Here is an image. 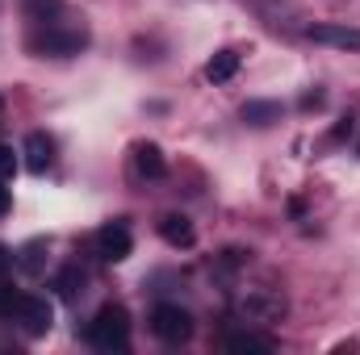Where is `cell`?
I'll use <instances>...</instances> for the list:
<instances>
[{
    "label": "cell",
    "mask_w": 360,
    "mask_h": 355,
    "mask_svg": "<svg viewBox=\"0 0 360 355\" xmlns=\"http://www.w3.org/2000/svg\"><path fill=\"white\" fill-rule=\"evenodd\" d=\"M13 172H17V155H13V147L0 142V180H13Z\"/></svg>",
    "instance_id": "ac0fdd59"
},
{
    "label": "cell",
    "mask_w": 360,
    "mask_h": 355,
    "mask_svg": "<svg viewBox=\"0 0 360 355\" xmlns=\"http://www.w3.org/2000/svg\"><path fill=\"white\" fill-rule=\"evenodd\" d=\"M218 264L226 267V272H235V267H248V264H252V251H243V247H226Z\"/></svg>",
    "instance_id": "e0dca14e"
},
{
    "label": "cell",
    "mask_w": 360,
    "mask_h": 355,
    "mask_svg": "<svg viewBox=\"0 0 360 355\" xmlns=\"http://www.w3.org/2000/svg\"><path fill=\"white\" fill-rule=\"evenodd\" d=\"M89 343L96 351H126L130 347V314L122 305H101L89 322Z\"/></svg>",
    "instance_id": "6da1fadb"
},
{
    "label": "cell",
    "mask_w": 360,
    "mask_h": 355,
    "mask_svg": "<svg viewBox=\"0 0 360 355\" xmlns=\"http://www.w3.org/2000/svg\"><path fill=\"white\" fill-rule=\"evenodd\" d=\"M25 13H30V21L42 29V25H55V21H63V0H30L25 4Z\"/></svg>",
    "instance_id": "4fadbf2b"
},
{
    "label": "cell",
    "mask_w": 360,
    "mask_h": 355,
    "mask_svg": "<svg viewBox=\"0 0 360 355\" xmlns=\"http://www.w3.org/2000/svg\"><path fill=\"white\" fill-rule=\"evenodd\" d=\"M130 247H134V239H130L126 222H109V226L96 230V255H101L105 264H122V260L130 255Z\"/></svg>",
    "instance_id": "5b68a950"
},
{
    "label": "cell",
    "mask_w": 360,
    "mask_h": 355,
    "mask_svg": "<svg viewBox=\"0 0 360 355\" xmlns=\"http://www.w3.org/2000/svg\"><path fill=\"white\" fill-rule=\"evenodd\" d=\"M285 314V297L269 293V288H252L248 297H239V318L248 322H276Z\"/></svg>",
    "instance_id": "277c9868"
},
{
    "label": "cell",
    "mask_w": 360,
    "mask_h": 355,
    "mask_svg": "<svg viewBox=\"0 0 360 355\" xmlns=\"http://www.w3.org/2000/svg\"><path fill=\"white\" fill-rule=\"evenodd\" d=\"M235 72H239V55H235V51H218V55L205 63V80H210V84H226Z\"/></svg>",
    "instance_id": "7c38bea8"
},
{
    "label": "cell",
    "mask_w": 360,
    "mask_h": 355,
    "mask_svg": "<svg viewBox=\"0 0 360 355\" xmlns=\"http://www.w3.org/2000/svg\"><path fill=\"white\" fill-rule=\"evenodd\" d=\"M0 213H8V192L0 188Z\"/></svg>",
    "instance_id": "7402d4cb"
},
{
    "label": "cell",
    "mask_w": 360,
    "mask_h": 355,
    "mask_svg": "<svg viewBox=\"0 0 360 355\" xmlns=\"http://www.w3.org/2000/svg\"><path fill=\"white\" fill-rule=\"evenodd\" d=\"M281 117V105L276 100H248L243 105V121L248 126H272Z\"/></svg>",
    "instance_id": "5bb4252c"
},
{
    "label": "cell",
    "mask_w": 360,
    "mask_h": 355,
    "mask_svg": "<svg viewBox=\"0 0 360 355\" xmlns=\"http://www.w3.org/2000/svg\"><path fill=\"white\" fill-rule=\"evenodd\" d=\"M348 134H352V117H344V121H340V126H335V134H331V138H335V142H340V138H348Z\"/></svg>",
    "instance_id": "44dd1931"
},
{
    "label": "cell",
    "mask_w": 360,
    "mask_h": 355,
    "mask_svg": "<svg viewBox=\"0 0 360 355\" xmlns=\"http://www.w3.org/2000/svg\"><path fill=\"white\" fill-rule=\"evenodd\" d=\"M226 351H272V339L239 330V335H226Z\"/></svg>",
    "instance_id": "2e32d148"
},
{
    "label": "cell",
    "mask_w": 360,
    "mask_h": 355,
    "mask_svg": "<svg viewBox=\"0 0 360 355\" xmlns=\"http://www.w3.org/2000/svg\"><path fill=\"white\" fill-rule=\"evenodd\" d=\"M319 105H323V92H306L302 96V109H319Z\"/></svg>",
    "instance_id": "ffe728a7"
},
{
    "label": "cell",
    "mask_w": 360,
    "mask_h": 355,
    "mask_svg": "<svg viewBox=\"0 0 360 355\" xmlns=\"http://www.w3.org/2000/svg\"><path fill=\"white\" fill-rule=\"evenodd\" d=\"M306 38H310V42H323V46H335V51H360V29L356 25H340V21L310 25Z\"/></svg>",
    "instance_id": "52a82bcc"
},
{
    "label": "cell",
    "mask_w": 360,
    "mask_h": 355,
    "mask_svg": "<svg viewBox=\"0 0 360 355\" xmlns=\"http://www.w3.org/2000/svg\"><path fill=\"white\" fill-rule=\"evenodd\" d=\"M13 264H17V255L0 243V284H8V276H13Z\"/></svg>",
    "instance_id": "d6986e66"
},
{
    "label": "cell",
    "mask_w": 360,
    "mask_h": 355,
    "mask_svg": "<svg viewBox=\"0 0 360 355\" xmlns=\"http://www.w3.org/2000/svg\"><path fill=\"white\" fill-rule=\"evenodd\" d=\"M160 239L168 247H193L197 243V230H193V222L184 213H168V217H160Z\"/></svg>",
    "instance_id": "ba28073f"
},
{
    "label": "cell",
    "mask_w": 360,
    "mask_h": 355,
    "mask_svg": "<svg viewBox=\"0 0 360 355\" xmlns=\"http://www.w3.org/2000/svg\"><path fill=\"white\" fill-rule=\"evenodd\" d=\"M17 267H21L25 276H42V272H46V243H42V239H30V243L17 251Z\"/></svg>",
    "instance_id": "8fae6325"
},
{
    "label": "cell",
    "mask_w": 360,
    "mask_h": 355,
    "mask_svg": "<svg viewBox=\"0 0 360 355\" xmlns=\"http://www.w3.org/2000/svg\"><path fill=\"white\" fill-rule=\"evenodd\" d=\"M13 322H21V330L38 339V335H46V330H51L55 309H51V301H46V297H21V305H17Z\"/></svg>",
    "instance_id": "8992f818"
},
{
    "label": "cell",
    "mask_w": 360,
    "mask_h": 355,
    "mask_svg": "<svg viewBox=\"0 0 360 355\" xmlns=\"http://www.w3.org/2000/svg\"><path fill=\"white\" fill-rule=\"evenodd\" d=\"M51 163H55V142H51L46 134H30V138H25V168H30L34 176H42Z\"/></svg>",
    "instance_id": "9c48e42d"
},
{
    "label": "cell",
    "mask_w": 360,
    "mask_h": 355,
    "mask_svg": "<svg viewBox=\"0 0 360 355\" xmlns=\"http://www.w3.org/2000/svg\"><path fill=\"white\" fill-rule=\"evenodd\" d=\"M151 330H155L164 343H188V339H193V318H188V309H180V305H155V309H151Z\"/></svg>",
    "instance_id": "3957f363"
},
{
    "label": "cell",
    "mask_w": 360,
    "mask_h": 355,
    "mask_svg": "<svg viewBox=\"0 0 360 355\" xmlns=\"http://www.w3.org/2000/svg\"><path fill=\"white\" fill-rule=\"evenodd\" d=\"M84 46H89V34H84V25H63V21H55V25H42V29L30 38V51H34V55H55V59L80 55Z\"/></svg>",
    "instance_id": "7a4b0ae2"
},
{
    "label": "cell",
    "mask_w": 360,
    "mask_h": 355,
    "mask_svg": "<svg viewBox=\"0 0 360 355\" xmlns=\"http://www.w3.org/2000/svg\"><path fill=\"white\" fill-rule=\"evenodd\" d=\"M134 168H139V176H147V180H160V176H168V163H164V151H160L155 142H139V147H134Z\"/></svg>",
    "instance_id": "30bf717a"
},
{
    "label": "cell",
    "mask_w": 360,
    "mask_h": 355,
    "mask_svg": "<svg viewBox=\"0 0 360 355\" xmlns=\"http://www.w3.org/2000/svg\"><path fill=\"white\" fill-rule=\"evenodd\" d=\"M55 288H59L63 301H76V297L84 293V272H80V267H63V272L55 276Z\"/></svg>",
    "instance_id": "9a60e30c"
}]
</instances>
